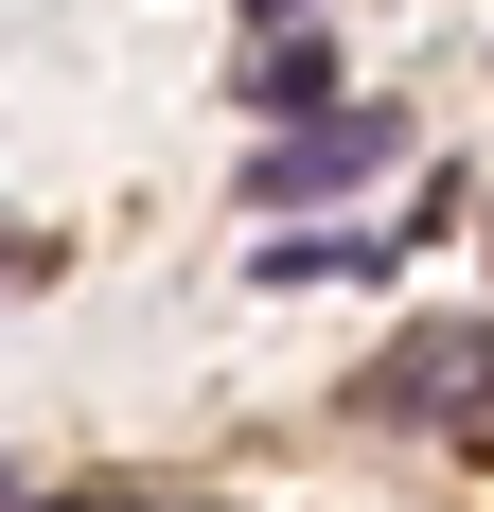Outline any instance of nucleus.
I'll return each mask as SVG.
<instances>
[{
	"instance_id": "f257e3e1",
	"label": "nucleus",
	"mask_w": 494,
	"mask_h": 512,
	"mask_svg": "<svg viewBox=\"0 0 494 512\" xmlns=\"http://www.w3.org/2000/svg\"><path fill=\"white\" fill-rule=\"evenodd\" d=\"M371 424H406V442L494 424V318H406L389 354H371Z\"/></svg>"
},
{
	"instance_id": "f03ea898",
	"label": "nucleus",
	"mask_w": 494,
	"mask_h": 512,
	"mask_svg": "<svg viewBox=\"0 0 494 512\" xmlns=\"http://www.w3.org/2000/svg\"><path fill=\"white\" fill-rule=\"evenodd\" d=\"M371 159H389V124H371V106H318V124H283V142L247 159V212H318V195H353Z\"/></svg>"
},
{
	"instance_id": "7ed1b4c3",
	"label": "nucleus",
	"mask_w": 494,
	"mask_h": 512,
	"mask_svg": "<svg viewBox=\"0 0 494 512\" xmlns=\"http://www.w3.org/2000/svg\"><path fill=\"white\" fill-rule=\"evenodd\" d=\"M318 89H336V53H318V36H247V106L318 124Z\"/></svg>"
},
{
	"instance_id": "20e7f679",
	"label": "nucleus",
	"mask_w": 494,
	"mask_h": 512,
	"mask_svg": "<svg viewBox=\"0 0 494 512\" xmlns=\"http://www.w3.org/2000/svg\"><path fill=\"white\" fill-rule=\"evenodd\" d=\"M53 512H212V495H124V477H89V495H53Z\"/></svg>"
}]
</instances>
